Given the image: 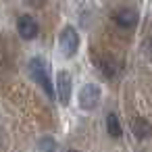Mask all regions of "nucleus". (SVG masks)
Masks as SVG:
<instances>
[{"label": "nucleus", "mask_w": 152, "mask_h": 152, "mask_svg": "<svg viewBox=\"0 0 152 152\" xmlns=\"http://www.w3.org/2000/svg\"><path fill=\"white\" fill-rule=\"evenodd\" d=\"M58 44H61V50L65 56H75L77 50H79V36L75 31V27L67 25L63 31H61V38H58Z\"/></svg>", "instance_id": "2"}, {"label": "nucleus", "mask_w": 152, "mask_h": 152, "mask_svg": "<svg viewBox=\"0 0 152 152\" xmlns=\"http://www.w3.org/2000/svg\"><path fill=\"white\" fill-rule=\"evenodd\" d=\"M29 73H31V77L44 88V92L52 98V96H54V88H52V81H50V77H48V71H46V61L40 58V56H34V58L29 61Z\"/></svg>", "instance_id": "1"}, {"label": "nucleus", "mask_w": 152, "mask_h": 152, "mask_svg": "<svg viewBox=\"0 0 152 152\" xmlns=\"http://www.w3.org/2000/svg\"><path fill=\"white\" fill-rule=\"evenodd\" d=\"M115 23L119 27H125V29H131L137 25V13L133 9H121L115 13Z\"/></svg>", "instance_id": "6"}, {"label": "nucleus", "mask_w": 152, "mask_h": 152, "mask_svg": "<svg viewBox=\"0 0 152 152\" xmlns=\"http://www.w3.org/2000/svg\"><path fill=\"white\" fill-rule=\"evenodd\" d=\"M17 31L23 40H34L38 36V23L34 21V17L29 15H21L17 19Z\"/></svg>", "instance_id": "4"}, {"label": "nucleus", "mask_w": 152, "mask_h": 152, "mask_svg": "<svg viewBox=\"0 0 152 152\" xmlns=\"http://www.w3.org/2000/svg\"><path fill=\"white\" fill-rule=\"evenodd\" d=\"M106 129H108L110 137H121V123H119V117L115 113H108V117H106Z\"/></svg>", "instance_id": "8"}, {"label": "nucleus", "mask_w": 152, "mask_h": 152, "mask_svg": "<svg viewBox=\"0 0 152 152\" xmlns=\"http://www.w3.org/2000/svg\"><path fill=\"white\" fill-rule=\"evenodd\" d=\"M98 102H100V88L94 83H86L79 90V106L83 110H92L98 106Z\"/></svg>", "instance_id": "3"}, {"label": "nucleus", "mask_w": 152, "mask_h": 152, "mask_svg": "<svg viewBox=\"0 0 152 152\" xmlns=\"http://www.w3.org/2000/svg\"><path fill=\"white\" fill-rule=\"evenodd\" d=\"M98 67H100V71H102L106 77H115V75H117V63H115V58H110V56H104Z\"/></svg>", "instance_id": "9"}, {"label": "nucleus", "mask_w": 152, "mask_h": 152, "mask_svg": "<svg viewBox=\"0 0 152 152\" xmlns=\"http://www.w3.org/2000/svg\"><path fill=\"white\" fill-rule=\"evenodd\" d=\"M69 152H79V150H69Z\"/></svg>", "instance_id": "11"}, {"label": "nucleus", "mask_w": 152, "mask_h": 152, "mask_svg": "<svg viewBox=\"0 0 152 152\" xmlns=\"http://www.w3.org/2000/svg\"><path fill=\"white\" fill-rule=\"evenodd\" d=\"M131 131L137 140H146L150 135V123L144 117H135V119H131Z\"/></svg>", "instance_id": "7"}, {"label": "nucleus", "mask_w": 152, "mask_h": 152, "mask_svg": "<svg viewBox=\"0 0 152 152\" xmlns=\"http://www.w3.org/2000/svg\"><path fill=\"white\" fill-rule=\"evenodd\" d=\"M56 90H58V100L63 104H69V100H71V75L67 71L56 73Z\"/></svg>", "instance_id": "5"}, {"label": "nucleus", "mask_w": 152, "mask_h": 152, "mask_svg": "<svg viewBox=\"0 0 152 152\" xmlns=\"http://www.w3.org/2000/svg\"><path fill=\"white\" fill-rule=\"evenodd\" d=\"M38 146H40L42 152H54V150H56V142H54L52 137H42Z\"/></svg>", "instance_id": "10"}]
</instances>
